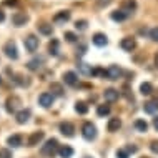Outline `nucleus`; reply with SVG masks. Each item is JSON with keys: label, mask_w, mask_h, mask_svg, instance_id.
I'll use <instances>...</instances> for the list:
<instances>
[{"label": "nucleus", "mask_w": 158, "mask_h": 158, "mask_svg": "<svg viewBox=\"0 0 158 158\" xmlns=\"http://www.w3.org/2000/svg\"><path fill=\"white\" fill-rule=\"evenodd\" d=\"M58 142H57V138H50V140H47V143L42 147V155H45V156H50L52 158L55 153L58 152Z\"/></svg>", "instance_id": "1"}, {"label": "nucleus", "mask_w": 158, "mask_h": 158, "mask_svg": "<svg viewBox=\"0 0 158 158\" xmlns=\"http://www.w3.org/2000/svg\"><path fill=\"white\" fill-rule=\"evenodd\" d=\"M82 135H83L85 140H88V142L95 140V138H97V127L93 125L92 122L83 123V127H82Z\"/></svg>", "instance_id": "2"}, {"label": "nucleus", "mask_w": 158, "mask_h": 158, "mask_svg": "<svg viewBox=\"0 0 158 158\" xmlns=\"http://www.w3.org/2000/svg\"><path fill=\"white\" fill-rule=\"evenodd\" d=\"M3 52H5V55L8 58H12V60H17L19 58V50H17V45L15 42H7L5 47H3Z\"/></svg>", "instance_id": "3"}, {"label": "nucleus", "mask_w": 158, "mask_h": 158, "mask_svg": "<svg viewBox=\"0 0 158 158\" xmlns=\"http://www.w3.org/2000/svg\"><path fill=\"white\" fill-rule=\"evenodd\" d=\"M22 105V100L19 97H8L7 98V103H5V110L8 113H15L17 108Z\"/></svg>", "instance_id": "4"}, {"label": "nucleus", "mask_w": 158, "mask_h": 158, "mask_svg": "<svg viewBox=\"0 0 158 158\" xmlns=\"http://www.w3.org/2000/svg\"><path fill=\"white\" fill-rule=\"evenodd\" d=\"M38 38L35 37V35H28L27 38H23V45H25V48H27V52H30V53H33L35 50L38 48Z\"/></svg>", "instance_id": "5"}, {"label": "nucleus", "mask_w": 158, "mask_h": 158, "mask_svg": "<svg viewBox=\"0 0 158 158\" xmlns=\"http://www.w3.org/2000/svg\"><path fill=\"white\" fill-rule=\"evenodd\" d=\"M105 77L108 80H118L122 77V68L118 67V65H110L105 70Z\"/></svg>", "instance_id": "6"}, {"label": "nucleus", "mask_w": 158, "mask_h": 158, "mask_svg": "<svg viewBox=\"0 0 158 158\" xmlns=\"http://www.w3.org/2000/svg\"><path fill=\"white\" fill-rule=\"evenodd\" d=\"M58 128H60V133L65 135V136H68V138H72V136L75 135V127L72 125L70 122H62Z\"/></svg>", "instance_id": "7"}, {"label": "nucleus", "mask_w": 158, "mask_h": 158, "mask_svg": "<svg viewBox=\"0 0 158 158\" xmlns=\"http://www.w3.org/2000/svg\"><path fill=\"white\" fill-rule=\"evenodd\" d=\"M12 22H14V25H17V27H22V25H25L28 22V15L25 14V12H17V14L12 15Z\"/></svg>", "instance_id": "8"}, {"label": "nucleus", "mask_w": 158, "mask_h": 158, "mask_svg": "<svg viewBox=\"0 0 158 158\" xmlns=\"http://www.w3.org/2000/svg\"><path fill=\"white\" fill-rule=\"evenodd\" d=\"M53 100H55V97L52 95V93H48V92H44L40 97H38V102H40V105L44 106V108H48V106H52Z\"/></svg>", "instance_id": "9"}, {"label": "nucleus", "mask_w": 158, "mask_h": 158, "mask_svg": "<svg viewBox=\"0 0 158 158\" xmlns=\"http://www.w3.org/2000/svg\"><path fill=\"white\" fill-rule=\"evenodd\" d=\"M120 47L125 50V52H131V50H135L136 42H135V38H131V37H125V38H122Z\"/></svg>", "instance_id": "10"}, {"label": "nucleus", "mask_w": 158, "mask_h": 158, "mask_svg": "<svg viewBox=\"0 0 158 158\" xmlns=\"http://www.w3.org/2000/svg\"><path fill=\"white\" fill-rule=\"evenodd\" d=\"M118 97H120V92L115 90V88H106V90L103 92V98L108 103H113V102L118 100Z\"/></svg>", "instance_id": "11"}, {"label": "nucleus", "mask_w": 158, "mask_h": 158, "mask_svg": "<svg viewBox=\"0 0 158 158\" xmlns=\"http://www.w3.org/2000/svg\"><path fill=\"white\" fill-rule=\"evenodd\" d=\"M44 136H45L44 131H33V133L28 136V140H27L28 147H35V145H38L42 140H44Z\"/></svg>", "instance_id": "12"}, {"label": "nucleus", "mask_w": 158, "mask_h": 158, "mask_svg": "<svg viewBox=\"0 0 158 158\" xmlns=\"http://www.w3.org/2000/svg\"><path fill=\"white\" fill-rule=\"evenodd\" d=\"M30 115H32L30 110H28V108H23V110H20V112H17V115H15V120H17V123L23 125V123H27V122H28Z\"/></svg>", "instance_id": "13"}, {"label": "nucleus", "mask_w": 158, "mask_h": 158, "mask_svg": "<svg viewBox=\"0 0 158 158\" xmlns=\"http://www.w3.org/2000/svg\"><path fill=\"white\" fill-rule=\"evenodd\" d=\"M92 42H93V45H97V47H106L108 38H106L105 33H95L93 38H92Z\"/></svg>", "instance_id": "14"}, {"label": "nucleus", "mask_w": 158, "mask_h": 158, "mask_svg": "<svg viewBox=\"0 0 158 158\" xmlns=\"http://www.w3.org/2000/svg\"><path fill=\"white\" fill-rule=\"evenodd\" d=\"M63 82H65L67 85H77V82H78V77H77L75 72H65L63 73Z\"/></svg>", "instance_id": "15"}, {"label": "nucleus", "mask_w": 158, "mask_h": 158, "mask_svg": "<svg viewBox=\"0 0 158 158\" xmlns=\"http://www.w3.org/2000/svg\"><path fill=\"white\" fill-rule=\"evenodd\" d=\"M53 20H55L57 23H65V22H68V20H70V12H68V10L58 12V14H55Z\"/></svg>", "instance_id": "16"}, {"label": "nucleus", "mask_w": 158, "mask_h": 158, "mask_svg": "<svg viewBox=\"0 0 158 158\" xmlns=\"http://www.w3.org/2000/svg\"><path fill=\"white\" fill-rule=\"evenodd\" d=\"M110 17H112V20H115V22H123V20H127L130 15H128L127 12L122 8V10H115V12H112V15H110Z\"/></svg>", "instance_id": "17"}, {"label": "nucleus", "mask_w": 158, "mask_h": 158, "mask_svg": "<svg viewBox=\"0 0 158 158\" xmlns=\"http://www.w3.org/2000/svg\"><path fill=\"white\" fill-rule=\"evenodd\" d=\"M58 155H60V158H72L73 156V148L68 147V145H62L58 148Z\"/></svg>", "instance_id": "18"}, {"label": "nucleus", "mask_w": 158, "mask_h": 158, "mask_svg": "<svg viewBox=\"0 0 158 158\" xmlns=\"http://www.w3.org/2000/svg\"><path fill=\"white\" fill-rule=\"evenodd\" d=\"M7 143L10 145L12 148H17V147H20V145H22V136H20L19 133L10 135V136L7 138Z\"/></svg>", "instance_id": "19"}, {"label": "nucleus", "mask_w": 158, "mask_h": 158, "mask_svg": "<svg viewBox=\"0 0 158 158\" xmlns=\"http://www.w3.org/2000/svg\"><path fill=\"white\" fill-rule=\"evenodd\" d=\"M122 127V122H120V118H110L108 120V125H106V130L108 131H118V128Z\"/></svg>", "instance_id": "20"}, {"label": "nucleus", "mask_w": 158, "mask_h": 158, "mask_svg": "<svg viewBox=\"0 0 158 158\" xmlns=\"http://www.w3.org/2000/svg\"><path fill=\"white\" fill-rule=\"evenodd\" d=\"M48 52H50V55H58V52H60V42L57 38H53L48 44Z\"/></svg>", "instance_id": "21"}, {"label": "nucleus", "mask_w": 158, "mask_h": 158, "mask_svg": "<svg viewBox=\"0 0 158 158\" xmlns=\"http://www.w3.org/2000/svg\"><path fill=\"white\" fill-rule=\"evenodd\" d=\"M42 63H44V58H33V60H30L27 63V68L32 70V72H35V70H38V68L42 67Z\"/></svg>", "instance_id": "22"}, {"label": "nucleus", "mask_w": 158, "mask_h": 158, "mask_svg": "<svg viewBox=\"0 0 158 158\" xmlns=\"http://www.w3.org/2000/svg\"><path fill=\"white\" fill-rule=\"evenodd\" d=\"M143 110H145V113L153 115V113L158 112V103H156V102H148V103L143 105Z\"/></svg>", "instance_id": "23"}, {"label": "nucleus", "mask_w": 158, "mask_h": 158, "mask_svg": "<svg viewBox=\"0 0 158 158\" xmlns=\"http://www.w3.org/2000/svg\"><path fill=\"white\" fill-rule=\"evenodd\" d=\"M140 93H142V95H152L153 93V85L150 82H143L142 85H140Z\"/></svg>", "instance_id": "24"}, {"label": "nucleus", "mask_w": 158, "mask_h": 158, "mask_svg": "<svg viewBox=\"0 0 158 158\" xmlns=\"http://www.w3.org/2000/svg\"><path fill=\"white\" fill-rule=\"evenodd\" d=\"M133 125H135V128H136V130H138V131H142V133H145V131L148 130V123L145 122L143 118H138V120H135V123H133Z\"/></svg>", "instance_id": "25"}, {"label": "nucleus", "mask_w": 158, "mask_h": 158, "mask_svg": "<svg viewBox=\"0 0 158 158\" xmlns=\"http://www.w3.org/2000/svg\"><path fill=\"white\" fill-rule=\"evenodd\" d=\"M75 112L78 115H85L88 112V105L85 103V102H77L75 103Z\"/></svg>", "instance_id": "26"}, {"label": "nucleus", "mask_w": 158, "mask_h": 158, "mask_svg": "<svg viewBox=\"0 0 158 158\" xmlns=\"http://www.w3.org/2000/svg\"><path fill=\"white\" fill-rule=\"evenodd\" d=\"M38 32H40L42 35H52L53 28H52V25H48V23H42V25H38Z\"/></svg>", "instance_id": "27"}, {"label": "nucleus", "mask_w": 158, "mask_h": 158, "mask_svg": "<svg viewBox=\"0 0 158 158\" xmlns=\"http://www.w3.org/2000/svg\"><path fill=\"white\" fill-rule=\"evenodd\" d=\"M50 92H52V95L55 97H62L63 95V88H62V85L60 83H52L50 85Z\"/></svg>", "instance_id": "28"}, {"label": "nucleus", "mask_w": 158, "mask_h": 158, "mask_svg": "<svg viewBox=\"0 0 158 158\" xmlns=\"http://www.w3.org/2000/svg\"><path fill=\"white\" fill-rule=\"evenodd\" d=\"M78 70L82 72L83 75H92V72H93V68H92V65H88V63H78Z\"/></svg>", "instance_id": "29"}, {"label": "nucleus", "mask_w": 158, "mask_h": 158, "mask_svg": "<svg viewBox=\"0 0 158 158\" xmlns=\"http://www.w3.org/2000/svg\"><path fill=\"white\" fill-rule=\"evenodd\" d=\"M97 113H98V117H106L110 113V105H98Z\"/></svg>", "instance_id": "30"}, {"label": "nucleus", "mask_w": 158, "mask_h": 158, "mask_svg": "<svg viewBox=\"0 0 158 158\" xmlns=\"http://www.w3.org/2000/svg\"><path fill=\"white\" fill-rule=\"evenodd\" d=\"M75 28L77 30H87V20H77Z\"/></svg>", "instance_id": "31"}, {"label": "nucleus", "mask_w": 158, "mask_h": 158, "mask_svg": "<svg viewBox=\"0 0 158 158\" xmlns=\"http://www.w3.org/2000/svg\"><path fill=\"white\" fill-rule=\"evenodd\" d=\"M115 155H117V158H128L130 153H128V150H125V148H120V150H117Z\"/></svg>", "instance_id": "32"}, {"label": "nucleus", "mask_w": 158, "mask_h": 158, "mask_svg": "<svg viewBox=\"0 0 158 158\" xmlns=\"http://www.w3.org/2000/svg\"><path fill=\"white\" fill-rule=\"evenodd\" d=\"M65 40L70 42V44H73V42H77V35L72 32H65Z\"/></svg>", "instance_id": "33"}, {"label": "nucleus", "mask_w": 158, "mask_h": 158, "mask_svg": "<svg viewBox=\"0 0 158 158\" xmlns=\"http://www.w3.org/2000/svg\"><path fill=\"white\" fill-rule=\"evenodd\" d=\"M0 158H12V152L8 148H2L0 150Z\"/></svg>", "instance_id": "34"}, {"label": "nucleus", "mask_w": 158, "mask_h": 158, "mask_svg": "<svg viewBox=\"0 0 158 158\" xmlns=\"http://www.w3.org/2000/svg\"><path fill=\"white\" fill-rule=\"evenodd\" d=\"M150 38L153 42H158V27H155V28L150 30Z\"/></svg>", "instance_id": "35"}, {"label": "nucleus", "mask_w": 158, "mask_h": 158, "mask_svg": "<svg viewBox=\"0 0 158 158\" xmlns=\"http://www.w3.org/2000/svg\"><path fill=\"white\" fill-rule=\"evenodd\" d=\"M150 150L153 153H158V142H152L150 143Z\"/></svg>", "instance_id": "36"}, {"label": "nucleus", "mask_w": 158, "mask_h": 158, "mask_svg": "<svg viewBox=\"0 0 158 158\" xmlns=\"http://www.w3.org/2000/svg\"><path fill=\"white\" fill-rule=\"evenodd\" d=\"M85 50H87V45H82L78 50H77V53H78V55H83V53H85Z\"/></svg>", "instance_id": "37"}, {"label": "nucleus", "mask_w": 158, "mask_h": 158, "mask_svg": "<svg viewBox=\"0 0 158 158\" xmlns=\"http://www.w3.org/2000/svg\"><path fill=\"white\" fill-rule=\"evenodd\" d=\"M153 128H155V130L158 131V117L153 118Z\"/></svg>", "instance_id": "38"}, {"label": "nucleus", "mask_w": 158, "mask_h": 158, "mask_svg": "<svg viewBox=\"0 0 158 158\" xmlns=\"http://www.w3.org/2000/svg\"><path fill=\"white\" fill-rule=\"evenodd\" d=\"M5 5H17V0H5Z\"/></svg>", "instance_id": "39"}, {"label": "nucleus", "mask_w": 158, "mask_h": 158, "mask_svg": "<svg viewBox=\"0 0 158 158\" xmlns=\"http://www.w3.org/2000/svg\"><path fill=\"white\" fill-rule=\"evenodd\" d=\"M3 20H5V14H3L2 10H0V22H3Z\"/></svg>", "instance_id": "40"}, {"label": "nucleus", "mask_w": 158, "mask_h": 158, "mask_svg": "<svg viewBox=\"0 0 158 158\" xmlns=\"http://www.w3.org/2000/svg\"><path fill=\"white\" fill-rule=\"evenodd\" d=\"M155 65H156V67H158V53H156V55H155Z\"/></svg>", "instance_id": "41"}, {"label": "nucleus", "mask_w": 158, "mask_h": 158, "mask_svg": "<svg viewBox=\"0 0 158 158\" xmlns=\"http://www.w3.org/2000/svg\"><path fill=\"white\" fill-rule=\"evenodd\" d=\"M0 85H2V77H0Z\"/></svg>", "instance_id": "42"}, {"label": "nucleus", "mask_w": 158, "mask_h": 158, "mask_svg": "<svg viewBox=\"0 0 158 158\" xmlns=\"http://www.w3.org/2000/svg\"><path fill=\"white\" fill-rule=\"evenodd\" d=\"M83 158H90V156H83Z\"/></svg>", "instance_id": "43"}, {"label": "nucleus", "mask_w": 158, "mask_h": 158, "mask_svg": "<svg viewBox=\"0 0 158 158\" xmlns=\"http://www.w3.org/2000/svg\"><path fill=\"white\" fill-rule=\"evenodd\" d=\"M145 158H148V156H145Z\"/></svg>", "instance_id": "44"}]
</instances>
